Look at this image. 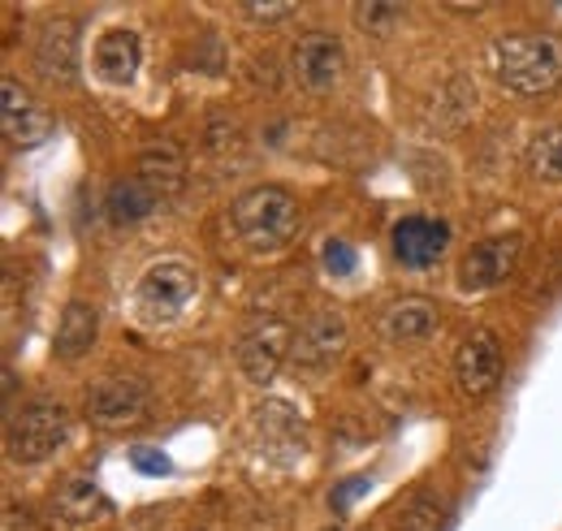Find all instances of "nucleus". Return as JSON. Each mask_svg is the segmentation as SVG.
Here are the masks:
<instances>
[{"label":"nucleus","instance_id":"6ab92c4d","mask_svg":"<svg viewBox=\"0 0 562 531\" xmlns=\"http://www.w3.org/2000/svg\"><path fill=\"white\" fill-rule=\"evenodd\" d=\"M156 195L143 187L139 178H126V182H113V191H109V221L113 225H139L143 216H151L156 212Z\"/></svg>","mask_w":562,"mask_h":531},{"label":"nucleus","instance_id":"a211bd4d","mask_svg":"<svg viewBox=\"0 0 562 531\" xmlns=\"http://www.w3.org/2000/svg\"><path fill=\"white\" fill-rule=\"evenodd\" d=\"M53 506H57V515H61L66 523H78V528H82V523H100V519L113 510L109 497L100 493V484H91L87 475H70V479L57 488V501H53Z\"/></svg>","mask_w":562,"mask_h":531},{"label":"nucleus","instance_id":"393cba45","mask_svg":"<svg viewBox=\"0 0 562 531\" xmlns=\"http://www.w3.org/2000/svg\"><path fill=\"white\" fill-rule=\"evenodd\" d=\"M131 463L139 466L143 475H169V459H165L160 450H135Z\"/></svg>","mask_w":562,"mask_h":531},{"label":"nucleus","instance_id":"aec40b11","mask_svg":"<svg viewBox=\"0 0 562 531\" xmlns=\"http://www.w3.org/2000/svg\"><path fill=\"white\" fill-rule=\"evenodd\" d=\"M524 165H528V173L537 182L562 187V126H550V131L537 134L528 143V151H524Z\"/></svg>","mask_w":562,"mask_h":531},{"label":"nucleus","instance_id":"5701e85b","mask_svg":"<svg viewBox=\"0 0 562 531\" xmlns=\"http://www.w3.org/2000/svg\"><path fill=\"white\" fill-rule=\"evenodd\" d=\"M321 260H325V268H329L334 276H351L355 264H359L355 247H351V242H342V238H329V242L321 247Z\"/></svg>","mask_w":562,"mask_h":531},{"label":"nucleus","instance_id":"4be33fe9","mask_svg":"<svg viewBox=\"0 0 562 531\" xmlns=\"http://www.w3.org/2000/svg\"><path fill=\"white\" fill-rule=\"evenodd\" d=\"M403 18H407V9L403 4H355V22H359V31L363 35H390L394 26H403Z\"/></svg>","mask_w":562,"mask_h":531},{"label":"nucleus","instance_id":"dca6fc26","mask_svg":"<svg viewBox=\"0 0 562 531\" xmlns=\"http://www.w3.org/2000/svg\"><path fill=\"white\" fill-rule=\"evenodd\" d=\"M432 329H437V307L428 298H420V294L394 298L381 312V332L390 341H424V337H432Z\"/></svg>","mask_w":562,"mask_h":531},{"label":"nucleus","instance_id":"7ed1b4c3","mask_svg":"<svg viewBox=\"0 0 562 531\" xmlns=\"http://www.w3.org/2000/svg\"><path fill=\"white\" fill-rule=\"evenodd\" d=\"M66 445V406L53 398L26 402L22 410L9 415L4 423V454L13 463L35 466L48 463L57 450Z\"/></svg>","mask_w":562,"mask_h":531},{"label":"nucleus","instance_id":"0eeeda50","mask_svg":"<svg viewBox=\"0 0 562 531\" xmlns=\"http://www.w3.org/2000/svg\"><path fill=\"white\" fill-rule=\"evenodd\" d=\"M502 381V346L493 332H468L454 350V385L463 398H490Z\"/></svg>","mask_w":562,"mask_h":531},{"label":"nucleus","instance_id":"f3484780","mask_svg":"<svg viewBox=\"0 0 562 531\" xmlns=\"http://www.w3.org/2000/svg\"><path fill=\"white\" fill-rule=\"evenodd\" d=\"M95 337H100V312H95L91 303H82V298L66 303V312H61V325H57V341H53L57 359H70V363H74V359L91 354Z\"/></svg>","mask_w":562,"mask_h":531},{"label":"nucleus","instance_id":"f03ea898","mask_svg":"<svg viewBox=\"0 0 562 531\" xmlns=\"http://www.w3.org/2000/svg\"><path fill=\"white\" fill-rule=\"evenodd\" d=\"M229 221H234V234L251 251L269 256V251H281V247L294 242V234H299V203H294V195L285 187H251V191H243L234 200Z\"/></svg>","mask_w":562,"mask_h":531},{"label":"nucleus","instance_id":"f8f14e48","mask_svg":"<svg viewBox=\"0 0 562 531\" xmlns=\"http://www.w3.org/2000/svg\"><path fill=\"white\" fill-rule=\"evenodd\" d=\"M139 178L156 200H173L187 187V151L173 138H156L139 151Z\"/></svg>","mask_w":562,"mask_h":531},{"label":"nucleus","instance_id":"4468645a","mask_svg":"<svg viewBox=\"0 0 562 531\" xmlns=\"http://www.w3.org/2000/svg\"><path fill=\"white\" fill-rule=\"evenodd\" d=\"M290 341H294V337H290L285 325H278V320H269V325L247 332V337L238 341V368L247 372V381H256V385L273 381L281 359L290 354Z\"/></svg>","mask_w":562,"mask_h":531},{"label":"nucleus","instance_id":"a878e982","mask_svg":"<svg viewBox=\"0 0 562 531\" xmlns=\"http://www.w3.org/2000/svg\"><path fill=\"white\" fill-rule=\"evenodd\" d=\"M363 488H368V479H363V475H359V479H347V484H342V488H338V493H334V497H329V501H334V506H338V510H342V506H347V501H351V497H359V493H363Z\"/></svg>","mask_w":562,"mask_h":531},{"label":"nucleus","instance_id":"2eb2a0df","mask_svg":"<svg viewBox=\"0 0 562 531\" xmlns=\"http://www.w3.org/2000/svg\"><path fill=\"white\" fill-rule=\"evenodd\" d=\"M91 61H95V74L104 78V82H113V87H126V82H135V74H139V61H143V44L135 31H126V26H117V31H104L100 39H95V53H91Z\"/></svg>","mask_w":562,"mask_h":531},{"label":"nucleus","instance_id":"b1692460","mask_svg":"<svg viewBox=\"0 0 562 531\" xmlns=\"http://www.w3.org/2000/svg\"><path fill=\"white\" fill-rule=\"evenodd\" d=\"M294 13V4L290 0H281V4H243V18H251V22H281V18H290Z\"/></svg>","mask_w":562,"mask_h":531},{"label":"nucleus","instance_id":"9d476101","mask_svg":"<svg viewBox=\"0 0 562 531\" xmlns=\"http://www.w3.org/2000/svg\"><path fill=\"white\" fill-rule=\"evenodd\" d=\"M450 247V225L432 221V216H403L394 225V260L403 268H428L437 264Z\"/></svg>","mask_w":562,"mask_h":531},{"label":"nucleus","instance_id":"20e7f679","mask_svg":"<svg viewBox=\"0 0 562 531\" xmlns=\"http://www.w3.org/2000/svg\"><path fill=\"white\" fill-rule=\"evenodd\" d=\"M200 294V272L187 260H156L135 285V303H139L143 320L151 325H169L178 320Z\"/></svg>","mask_w":562,"mask_h":531},{"label":"nucleus","instance_id":"ddd939ff","mask_svg":"<svg viewBox=\"0 0 562 531\" xmlns=\"http://www.w3.org/2000/svg\"><path fill=\"white\" fill-rule=\"evenodd\" d=\"M0 122H4V138L18 143V147H31V143L48 138V131H53V117L13 78L0 82Z\"/></svg>","mask_w":562,"mask_h":531},{"label":"nucleus","instance_id":"39448f33","mask_svg":"<svg viewBox=\"0 0 562 531\" xmlns=\"http://www.w3.org/2000/svg\"><path fill=\"white\" fill-rule=\"evenodd\" d=\"M87 419L95 428L122 432L147 419V385L135 376H104L87 389Z\"/></svg>","mask_w":562,"mask_h":531},{"label":"nucleus","instance_id":"423d86ee","mask_svg":"<svg viewBox=\"0 0 562 531\" xmlns=\"http://www.w3.org/2000/svg\"><path fill=\"white\" fill-rule=\"evenodd\" d=\"M290 69H294V78H299L303 91L325 95V91H334V87L342 82V74H347V53H342V44H338L334 35L307 31V35H299L294 48H290Z\"/></svg>","mask_w":562,"mask_h":531},{"label":"nucleus","instance_id":"1a4fd4ad","mask_svg":"<svg viewBox=\"0 0 562 531\" xmlns=\"http://www.w3.org/2000/svg\"><path fill=\"white\" fill-rule=\"evenodd\" d=\"M78 22L74 18H48L40 26V39H35V69L44 82L53 87H70L78 78Z\"/></svg>","mask_w":562,"mask_h":531},{"label":"nucleus","instance_id":"9b49d317","mask_svg":"<svg viewBox=\"0 0 562 531\" xmlns=\"http://www.w3.org/2000/svg\"><path fill=\"white\" fill-rule=\"evenodd\" d=\"M519 260V238H485L476 247H468V256L459 260V285L463 290H493L497 281L510 276V268Z\"/></svg>","mask_w":562,"mask_h":531},{"label":"nucleus","instance_id":"412c9836","mask_svg":"<svg viewBox=\"0 0 562 531\" xmlns=\"http://www.w3.org/2000/svg\"><path fill=\"white\" fill-rule=\"evenodd\" d=\"M403 531H441L446 528V501L437 493H420L407 510H403Z\"/></svg>","mask_w":562,"mask_h":531},{"label":"nucleus","instance_id":"f257e3e1","mask_svg":"<svg viewBox=\"0 0 562 531\" xmlns=\"http://www.w3.org/2000/svg\"><path fill=\"white\" fill-rule=\"evenodd\" d=\"M493 74L510 95H550L562 82L559 35H502L493 44Z\"/></svg>","mask_w":562,"mask_h":531},{"label":"nucleus","instance_id":"6e6552de","mask_svg":"<svg viewBox=\"0 0 562 531\" xmlns=\"http://www.w3.org/2000/svg\"><path fill=\"white\" fill-rule=\"evenodd\" d=\"M342 350H347V320L338 316V312H316V316H307L299 332H294V341H290V359L299 363V368H312V372H321V368H334L338 359H342Z\"/></svg>","mask_w":562,"mask_h":531}]
</instances>
